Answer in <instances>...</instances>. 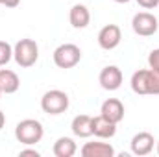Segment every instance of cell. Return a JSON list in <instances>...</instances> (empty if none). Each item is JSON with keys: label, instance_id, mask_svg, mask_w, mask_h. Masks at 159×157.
Returning a JSON list of instances; mask_svg holds the SVG:
<instances>
[{"label": "cell", "instance_id": "44dd1931", "mask_svg": "<svg viewBox=\"0 0 159 157\" xmlns=\"http://www.w3.org/2000/svg\"><path fill=\"white\" fill-rule=\"evenodd\" d=\"M19 155H34V157H39V152L37 150H20Z\"/></svg>", "mask_w": 159, "mask_h": 157}, {"label": "cell", "instance_id": "9c48e42d", "mask_svg": "<svg viewBox=\"0 0 159 157\" xmlns=\"http://www.w3.org/2000/svg\"><path fill=\"white\" fill-rule=\"evenodd\" d=\"M122 79H124L122 70H120L119 67H115V65L104 67L102 72H100V76H98V81H100L102 89H106V91H117V89H120Z\"/></svg>", "mask_w": 159, "mask_h": 157}, {"label": "cell", "instance_id": "cb8c5ba5", "mask_svg": "<svg viewBox=\"0 0 159 157\" xmlns=\"http://www.w3.org/2000/svg\"><path fill=\"white\" fill-rule=\"evenodd\" d=\"M156 142H157V144H156V148H157V154H159V141H156Z\"/></svg>", "mask_w": 159, "mask_h": 157}, {"label": "cell", "instance_id": "5b68a950", "mask_svg": "<svg viewBox=\"0 0 159 157\" xmlns=\"http://www.w3.org/2000/svg\"><path fill=\"white\" fill-rule=\"evenodd\" d=\"M80 59H81V50L74 43L59 44L54 50V63L59 69H72L80 63Z\"/></svg>", "mask_w": 159, "mask_h": 157}, {"label": "cell", "instance_id": "30bf717a", "mask_svg": "<svg viewBox=\"0 0 159 157\" xmlns=\"http://www.w3.org/2000/svg\"><path fill=\"white\" fill-rule=\"evenodd\" d=\"M124 113H126L124 111V104L119 98H107L102 104V107H100V115L104 118H107L109 122H115V124L124 120Z\"/></svg>", "mask_w": 159, "mask_h": 157}, {"label": "cell", "instance_id": "6da1fadb", "mask_svg": "<svg viewBox=\"0 0 159 157\" xmlns=\"http://www.w3.org/2000/svg\"><path fill=\"white\" fill-rule=\"evenodd\" d=\"M129 85L135 94H159V70L141 69L133 72Z\"/></svg>", "mask_w": 159, "mask_h": 157}, {"label": "cell", "instance_id": "7a4b0ae2", "mask_svg": "<svg viewBox=\"0 0 159 157\" xmlns=\"http://www.w3.org/2000/svg\"><path fill=\"white\" fill-rule=\"evenodd\" d=\"M44 135V128L35 118H24L15 126V139L24 146H35Z\"/></svg>", "mask_w": 159, "mask_h": 157}, {"label": "cell", "instance_id": "ac0fdd59", "mask_svg": "<svg viewBox=\"0 0 159 157\" xmlns=\"http://www.w3.org/2000/svg\"><path fill=\"white\" fill-rule=\"evenodd\" d=\"M148 67L154 70H159V48H154L148 54Z\"/></svg>", "mask_w": 159, "mask_h": 157}, {"label": "cell", "instance_id": "e0dca14e", "mask_svg": "<svg viewBox=\"0 0 159 157\" xmlns=\"http://www.w3.org/2000/svg\"><path fill=\"white\" fill-rule=\"evenodd\" d=\"M13 59V46L7 41H0V67H6Z\"/></svg>", "mask_w": 159, "mask_h": 157}, {"label": "cell", "instance_id": "8fae6325", "mask_svg": "<svg viewBox=\"0 0 159 157\" xmlns=\"http://www.w3.org/2000/svg\"><path fill=\"white\" fill-rule=\"evenodd\" d=\"M80 154L83 157H113L115 148L109 142H85Z\"/></svg>", "mask_w": 159, "mask_h": 157}, {"label": "cell", "instance_id": "277c9868", "mask_svg": "<svg viewBox=\"0 0 159 157\" xmlns=\"http://www.w3.org/2000/svg\"><path fill=\"white\" fill-rule=\"evenodd\" d=\"M69 94L65 91H59V89H52V91H46L41 98V109L46 113V115H61L69 109Z\"/></svg>", "mask_w": 159, "mask_h": 157}, {"label": "cell", "instance_id": "ffe728a7", "mask_svg": "<svg viewBox=\"0 0 159 157\" xmlns=\"http://www.w3.org/2000/svg\"><path fill=\"white\" fill-rule=\"evenodd\" d=\"M20 4V0H4L2 2V6H6V7H17Z\"/></svg>", "mask_w": 159, "mask_h": 157}, {"label": "cell", "instance_id": "5bb4252c", "mask_svg": "<svg viewBox=\"0 0 159 157\" xmlns=\"http://www.w3.org/2000/svg\"><path fill=\"white\" fill-rule=\"evenodd\" d=\"M72 133L80 139H87L93 135V117L89 115H76L70 122Z\"/></svg>", "mask_w": 159, "mask_h": 157}, {"label": "cell", "instance_id": "8992f818", "mask_svg": "<svg viewBox=\"0 0 159 157\" xmlns=\"http://www.w3.org/2000/svg\"><path fill=\"white\" fill-rule=\"evenodd\" d=\"M131 28L141 37H152L157 32L159 22L156 19V15H152L150 11H139L131 19Z\"/></svg>", "mask_w": 159, "mask_h": 157}, {"label": "cell", "instance_id": "52a82bcc", "mask_svg": "<svg viewBox=\"0 0 159 157\" xmlns=\"http://www.w3.org/2000/svg\"><path fill=\"white\" fill-rule=\"evenodd\" d=\"M122 41V32L117 24H106L98 32V44L102 50H115Z\"/></svg>", "mask_w": 159, "mask_h": 157}, {"label": "cell", "instance_id": "603a6c76", "mask_svg": "<svg viewBox=\"0 0 159 157\" xmlns=\"http://www.w3.org/2000/svg\"><path fill=\"white\" fill-rule=\"evenodd\" d=\"M115 2H117V4H128L129 0H115Z\"/></svg>", "mask_w": 159, "mask_h": 157}, {"label": "cell", "instance_id": "d6986e66", "mask_svg": "<svg viewBox=\"0 0 159 157\" xmlns=\"http://www.w3.org/2000/svg\"><path fill=\"white\" fill-rule=\"evenodd\" d=\"M137 4L143 7V9H154L159 6V0H137Z\"/></svg>", "mask_w": 159, "mask_h": 157}, {"label": "cell", "instance_id": "9a60e30c", "mask_svg": "<svg viewBox=\"0 0 159 157\" xmlns=\"http://www.w3.org/2000/svg\"><path fill=\"white\" fill-rule=\"evenodd\" d=\"M19 87H20V79L17 72L9 69H0V89L4 94H13L19 91Z\"/></svg>", "mask_w": 159, "mask_h": 157}, {"label": "cell", "instance_id": "7402d4cb", "mask_svg": "<svg viewBox=\"0 0 159 157\" xmlns=\"http://www.w3.org/2000/svg\"><path fill=\"white\" fill-rule=\"evenodd\" d=\"M4 126H6V115H4V111L0 109V129H2Z\"/></svg>", "mask_w": 159, "mask_h": 157}, {"label": "cell", "instance_id": "3957f363", "mask_svg": "<svg viewBox=\"0 0 159 157\" xmlns=\"http://www.w3.org/2000/svg\"><path fill=\"white\" fill-rule=\"evenodd\" d=\"M13 59L19 67L22 69H30L37 63L39 59V46L34 39H20L17 41V44L13 46Z\"/></svg>", "mask_w": 159, "mask_h": 157}, {"label": "cell", "instance_id": "d4e9b609", "mask_svg": "<svg viewBox=\"0 0 159 157\" xmlns=\"http://www.w3.org/2000/svg\"><path fill=\"white\" fill-rule=\"evenodd\" d=\"M2 94H4V92H2V89H0V98H2Z\"/></svg>", "mask_w": 159, "mask_h": 157}, {"label": "cell", "instance_id": "4fadbf2b", "mask_svg": "<svg viewBox=\"0 0 159 157\" xmlns=\"http://www.w3.org/2000/svg\"><path fill=\"white\" fill-rule=\"evenodd\" d=\"M69 20H70L72 28H76V30L87 28L89 22H91V11H89V7L83 6V4H74V6L70 7Z\"/></svg>", "mask_w": 159, "mask_h": 157}, {"label": "cell", "instance_id": "ba28073f", "mask_svg": "<svg viewBox=\"0 0 159 157\" xmlns=\"http://www.w3.org/2000/svg\"><path fill=\"white\" fill-rule=\"evenodd\" d=\"M129 144H131V154L143 157V155H148V154L154 152L156 139H154V135L148 133V131H139V133L133 135V139H131Z\"/></svg>", "mask_w": 159, "mask_h": 157}, {"label": "cell", "instance_id": "2e32d148", "mask_svg": "<svg viewBox=\"0 0 159 157\" xmlns=\"http://www.w3.org/2000/svg\"><path fill=\"white\" fill-rule=\"evenodd\" d=\"M52 152H54L56 157H72L78 152V144H76L74 139H70V137H59V139L54 142Z\"/></svg>", "mask_w": 159, "mask_h": 157}, {"label": "cell", "instance_id": "7c38bea8", "mask_svg": "<svg viewBox=\"0 0 159 157\" xmlns=\"http://www.w3.org/2000/svg\"><path fill=\"white\" fill-rule=\"evenodd\" d=\"M93 135L98 137V139H111V137L117 135V124L109 122L102 115L93 117Z\"/></svg>", "mask_w": 159, "mask_h": 157}, {"label": "cell", "instance_id": "484cf974", "mask_svg": "<svg viewBox=\"0 0 159 157\" xmlns=\"http://www.w3.org/2000/svg\"><path fill=\"white\" fill-rule=\"evenodd\" d=\"M2 2H4V0H0V6H2Z\"/></svg>", "mask_w": 159, "mask_h": 157}]
</instances>
